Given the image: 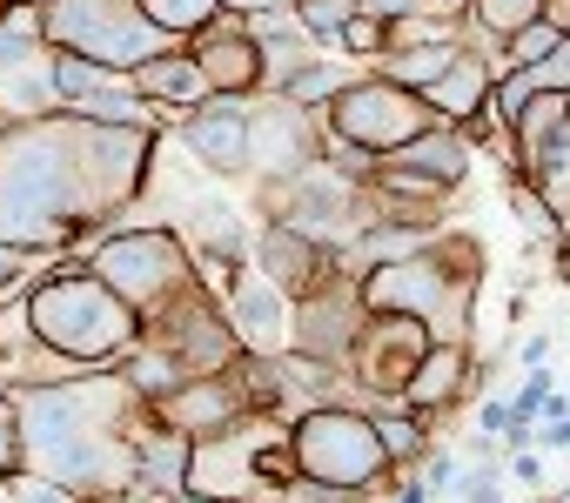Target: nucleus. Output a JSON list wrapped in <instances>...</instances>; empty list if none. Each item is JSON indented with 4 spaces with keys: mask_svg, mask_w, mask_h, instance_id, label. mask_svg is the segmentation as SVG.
Masks as SVG:
<instances>
[{
    "mask_svg": "<svg viewBox=\"0 0 570 503\" xmlns=\"http://www.w3.org/2000/svg\"><path fill=\"white\" fill-rule=\"evenodd\" d=\"M108 235V215H88L75 168V121H14L0 135V241L21 256H81Z\"/></svg>",
    "mask_w": 570,
    "mask_h": 503,
    "instance_id": "obj_1",
    "label": "nucleus"
},
{
    "mask_svg": "<svg viewBox=\"0 0 570 503\" xmlns=\"http://www.w3.org/2000/svg\"><path fill=\"white\" fill-rule=\"evenodd\" d=\"M476 289H483V248L463 228H436L423 248L363 276L370 316H416L430 343H476Z\"/></svg>",
    "mask_w": 570,
    "mask_h": 503,
    "instance_id": "obj_2",
    "label": "nucleus"
},
{
    "mask_svg": "<svg viewBox=\"0 0 570 503\" xmlns=\"http://www.w3.org/2000/svg\"><path fill=\"white\" fill-rule=\"evenodd\" d=\"M28 323L68 369H115L141 343V316L81 256H61L28 283Z\"/></svg>",
    "mask_w": 570,
    "mask_h": 503,
    "instance_id": "obj_3",
    "label": "nucleus"
},
{
    "mask_svg": "<svg viewBox=\"0 0 570 503\" xmlns=\"http://www.w3.org/2000/svg\"><path fill=\"white\" fill-rule=\"evenodd\" d=\"M289 456H296L303 483H316L330 496H383L403 483L383 456L376 410H363V403H323V410L289 416Z\"/></svg>",
    "mask_w": 570,
    "mask_h": 503,
    "instance_id": "obj_4",
    "label": "nucleus"
},
{
    "mask_svg": "<svg viewBox=\"0 0 570 503\" xmlns=\"http://www.w3.org/2000/svg\"><path fill=\"white\" fill-rule=\"evenodd\" d=\"M81 263H88L135 316L161 309L168 296H181V289L195 283V248H188L181 228H168V221H115L95 248H81Z\"/></svg>",
    "mask_w": 570,
    "mask_h": 503,
    "instance_id": "obj_5",
    "label": "nucleus"
},
{
    "mask_svg": "<svg viewBox=\"0 0 570 503\" xmlns=\"http://www.w3.org/2000/svg\"><path fill=\"white\" fill-rule=\"evenodd\" d=\"M41 34H48V48L88 55L101 68H121V75H135L141 61H155L161 48H175L141 14V0H48V8H41Z\"/></svg>",
    "mask_w": 570,
    "mask_h": 503,
    "instance_id": "obj_6",
    "label": "nucleus"
},
{
    "mask_svg": "<svg viewBox=\"0 0 570 503\" xmlns=\"http://www.w3.org/2000/svg\"><path fill=\"white\" fill-rule=\"evenodd\" d=\"M423 128H436L430 101H423L416 88L383 81L376 68H363V75L323 108V135H343V141H356V148H370V155H396V148L416 141Z\"/></svg>",
    "mask_w": 570,
    "mask_h": 503,
    "instance_id": "obj_7",
    "label": "nucleus"
},
{
    "mask_svg": "<svg viewBox=\"0 0 570 503\" xmlns=\"http://www.w3.org/2000/svg\"><path fill=\"white\" fill-rule=\"evenodd\" d=\"M141 343L161 349L181 376H215V369H228L242 356V343H235V329L222 316V296L202 289V283H188L181 296H168L161 309H148L141 316Z\"/></svg>",
    "mask_w": 570,
    "mask_h": 503,
    "instance_id": "obj_8",
    "label": "nucleus"
},
{
    "mask_svg": "<svg viewBox=\"0 0 570 503\" xmlns=\"http://www.w3.org/2000/svg\"><path fill=\"white\" fill-rule=\"evenodd\" d=\"M75 121V115H68ZM168 128H108V121H75V168L88 188V215H121L141 201L155 141Z\"/></svg>",
    "mask_w": 570,
    "mask_h": 503,
    "instance_id": "obj_9",
    "label": "nucleus"
},
{
    "mask_svg": "<svg viewBox=\"0 0 570 503\" xmlns=\"http://www.w3.org/2000/svg\"><path fill=\"white\" fill-rule=\"evenodd\" d=\"M323 168V115L282 95L248 101V181H289Z\"/></svg>",
    "mask_w": 570,
    "mask_h": 503,
    "instance_id": "obj_10",
    "label": "nucleus"
},
{
    "mask_svg": "<svg viewBox=\"0 0 570 503\" xmlns=\"http://www.w3.org/2000/svg\"><path fill=\"white\" fill-rule=\"evenodd\" d=\"M430 356V329L416 316H363L350 356H343V376L363 389V403H396L403 383L416 376V363Z\"/></svg>",
    "mask_w": 570,
    "mask_h": 503,
    "instance_id": "obj_11",
    "label": "nucleus"
},
{
    "mask_svg": "<svg viewBox=\"0 0 570 503\" xmlns=\"http://www.w3.org/2000/svg\"><path fill=\"white\" fill-rule=\"evenodd\" d=\"M175 141L195 155V168L215 188H242L248 181V101L242 95H208L202 108H188L175 121Z\"/></svg>",
    "mask_w": 570,
    "mask_h": 503,
    "instance_id": "obj_12",
    "label": "nucleus"
},
{
    "mask_svg": "<svg viewBox=\"0 0 570 503\" xmlns=\"http://www.w3.org/2000/svg\"><path fill=\"white\" fill-rule=\"evenodd\" d=\"M222 316L235 329V343L248 356H282V349H296V303L282 296L255 263L222 289Z\"/></svg>",
    "mask_w": 570,
    "mask_h": 503,
    "instance_id": "obj_13",
    "label": "nucleus"
},
{
    "mask_svg": "<svg viewBox=\"0 0 570 503\" xmlns=\"http://www.w3.org/2000/svg\"><path fill=\"white\" fill-rule=\"evenodd\" d=\"M248 263H255L282 296H289V303H303V296H316L330 276H343V269H336V248H330V241H309V235L289 228V221H255Z\"/></svg>",
    "mask_w": 570,
    "mask_h": 503,
    "instance_id": "obj_14",
    "label": "nucleus"
},
{
    "mask_svg": "<svg viewBox=\"0 0 570 503\" xmlns=\"http://www.w3.org/2000/svg\"><path fill=\"white\" fill-rule=\"evenodd\" d=\"M168 430H181V436H215V430H235L242 416H255L248 410V396H242V376H235V363L228 369H215V376H188V383H175L168 396H155L148 403Z\"/></svg>",
    "mask_w": 570,
    "mask_h": 503,
    "instance_id": "obj_15",
    "label": "nucleus"
},
{
    "mask_svg": "<svg viewBox=\"0 0 570 503\" xmlns=\"http://www.w3.org/2000/svg\"><path fill=\"white\" fill-rule=\"evenodd\" d=\"M363 283L356 276H330L316 296L296 303V349L303 356H323V363H343L356 329H363Z\"/></svg>",
    "mask_w": 570,
    "mask_h": 503,
    "instance_id": "obj_16",
    "label": "nucleus"
},
{
    "mask_svg": "<svg viewBox=\"0 0 570 503\" xmlns=\"http://www.w3.org/2000/svg\"><path fill=\"white\" fill-rule=\"evenodd\" d=\"M188 48H195V61H202V75H208L215 95H242V101L262 95V48H255V34H248V14L222 8Z\"/></svg>",
    "mask_w": 570,
    "mask_h": 503,
    "instance_id": "obj_17",
    "label": "nucleus"
},
{
    "mask_svg": "<svg viewBox=\"0 0 570 503\" xmlns=\"http://www.w3.org/2000/svg\"><path fill=\"white\" fill-rule=\"evenodd\" d=\"M188 463H195V436L168 430V423L148 410L141 430H135V490H128V496H155V503L181 496V490H188Z\"/></svg>",
    "mask_w": 570,
    "mask_h": 503,
    "instance_id": "obj_18",
    "label": "nucleus"
},
{
    "mask_svg": "<svg viewBox=\"0 0 570 503\" xmlns=\"http://www.w3.org/2000/svg\"><path fill=\"white\" fill-rule=\"evenodd\" d=\"M175 228H181V241L195 248V256H235V263H248V241H255V215H242L222 188H202L175 215Z\"/></svg>",
    "mask_w": 570,
    "mask_h": 503,
    "instance_id": "obj_19",
    "label": "nucleus"
},
{
    "mask_svg": "<svg viewBox=\"0 0 570 503\" xmlns=\"http://www.w3.org/2000/svg\"><path fill=\"white\" fill-rule=\"evenodd\" d=\"M128 81H135V95H141V101H155V108H161L168 121H181L188 108H202V101L215 95L188 41H175V48H161V55H155V61H141V68H135Z\"/></svg>",
    "mask_w": 570,
    "mask_h": 503,
    "instance_id": "obj_20",
    "label": "nucleus"
},
{
    "mask_svg": "<svg viewBox=\"0 0 570 503\" xmlns=\"http://www.w3.org/2000/svg\"><path fill=\"white\" fill-rule=\"evenodd\" d=\"M0 115H8V121H48V115H61L55 48L48 41H35V48L0 61Z\"/></svg>",
    "mask_w": 570,
    "mask_h": 503,
    "instance_id": "obj_21",
    "label": "nucleus"
},
{
    "mask_svg": "<svg viewBox=\"0 0 570 503\" xmlns=\"http://www.w3.org/2000/svg\"><path fill=\"white\" fill-rule=\"evenodd\" d=\"M490 88H497V68H490V55H476V48H463L456 61H450V75L443 81H430L423 88V101H430V115L436 121H470V115H483V101H490Z\"/></svg>",
    "mask_w": 570,
    "mask_h": 503,
    "instance_id": "obj_22",
    "label": "nucleus"
},
{
    "mask_svg": "<svg viewBox=\"0 0 570 503\" xmlns=\"http://www.w3.org/2000/svg\"><path fill=\"white\" fill-rule=\"evenodd\" d=\"M530 21H543V0H470V14H463V48L490 55V68H497L503 41H510L517 28H530Z\"/></svg>",
    "mask_w": 570,
    "mask_h": 503,
    "instance_id": "obj_23",
    "label": "nucleus"
},
{
    "mask_svg": "<svg viewBox=\"0 0 570 503\" xmlns=\"http://www.w3.org/2000/svg\"><path fill=\"white\" fill-rule=\"evenodd\" d=\"M376 436H383V456H390V470H396V476H410V470L443 443V430H436L430 416L403 410V403H376Z\"/></svg>",
    "mask_w": 570,
    "mask_h": 503,
    "instance_id": "obj_24",
    "label": "nucleus"
},
{
    "mask_svg": "<svg viewBox=\"0 0 570 503\" xmlns=\"http://www.w3.org/2000/svg\"><path fill=\"white\" fill-rule=\"evenodd\" d=\"M463 55V41H403V48H390L383 61H376V75L383 81H396V88H430V81H443L450 75V61Z\"/></svg>",
    "mask_w": 570,
    "mask_h": 503,
    "instance_id": "obj_25",
    "label": "nucleus"
},
{
    "mask_svg": "<svg viewBox=\"0 0 570 503\" xmlns=\"http://www.w3.org/2000/svg\"><path fill=\"white\" fill-rule=\"evenodd\" d=\"M356 75H363V68H356L350 55H316L309 68H296V75L282 81L275 95H282V101H296V108H316V115H323V108H330V101H336Z\"/></svg>",
    "mask_w": 570,
    "mask_h": 503,
    "instance_id": "obj_26",
    "label": "nucleus"
},
{
    "mask_svg": "<svg viewBox=\"0 0 570 503\" xmlns=\"http://www.w3.org/2000/svg\"><path fill=\"white\" fill-rule=\"evenodd\" d=\"M222 8H228V0H141V14H148L168 41H195Z\"/></svg>",
    "mask_w": 570,
    "mask_h": 503,
    "instance_id": "obj_27",
    "label": "nucleus"
},
{
    "mask_svg": "<svg viewBox=\"0 0 570 503\" xmlns=\"http://www.w3.org/2000/svg\"><path fill=\"white\" fill-rule=\"evenodd\" d=\"M115 81H128V75H121V68H101V61H88V55H61V48H55L61 108H75V101H88V95H101V88H115Z\"/></svg>",
    "mask_w": 570,
    "mask_h": 503,
    "instance_id": "obj_28",
    "label": "nucleus"
},
{
    "mask_svg": "<svg viewBox=\"0 0 570 503\" xmlns=\"http://www.w3.org/2000/svg\"><path fill=\"white\" fill-rule=\"evenodd\" d=\"M289 8H296L303 34H309L316 48H336V41H343V28L356 21V0H289Z\"/></svg>",
    "mask_w": 570,
    "mask_h": 503,
    "instance_id": "obj_29",
    "label": "nucleus"
},
{
    "mask_svg": "<svg viewBox=\"0 0 570 503\" xmlns=\"http://www.w3.org/2000/svg\"><path fill=\"white\" fill-rule=\"evenodd\" d=\"M390 41H396V28H390L383 14H363V8H356V21L343 28V41H336V48H343L356 68H376V61L390 55Z\"/></svg>",
    "mask_w": 570,
    "mask_h": 503,
    "instance_id": "obj_30",
    "label": "nucleus"
},
{
    "mask_svg": "<svg viewBox=\"0 0 570 503\" xmlns=\"http://www.w3.org/2000/svg\"><path fill=\"white\" fill-rule=\"evenodd\" d=\"M537 95H543V88H537V75H530V68H503L483 108H490V121H497V128H517V115H523Z\"/></svg>",
    "mask_w": 570,
    "mask_h": 503,
    "instance_id": "obj_31",
    "label": "nucleus"
},
{
    "mask_svg": "<svg viewBox=\"0 0 570 503\" xmlns=\"http://www.w3.org/2000/svg\"><path fill=\"white\" fill-rule=\"evenodd\" d=\"M28 470V436H21V403L14 389H0V483Z\"/></svg>",
    "mask_w": 570,
    "mask_h": 503,
    "instance_id": "obj_32",
    "label": "nucleus"
},
{
    "mask_svg": "<svg viewBox=\"0 0 570 503\" xmlns=\"http://www.w3.org/2000/svg\"><path fill=\"white\" fill-rule=\"evenodd\" d=\"M550 396H557V376H550V363H537V369H523V383L510 389V410H517L523 423H537V416L550 410Z\"/></svg>",
    "mask_w": 570,
    "mask_h": 503,
    "instance_id": "obj_33",
    "label": "nucleus"
},
{
    "mask_svg": "<svg viewBox=\"0 0 570 503\" xmlns=\"http://www.w3.org/2000/svg\"><path fill=\"white\" fill-rule=\"evenodd\" d=\"M8 496H14V503H81L68 483H55V476H41V470H21V476H8Z\"/></svg>",
    "mask_w": 570,
    "mask_h": 503,
    "instance_id": "obj_34",
    "label": "nucleus"
},
{
    "mask_svg": "<svg viewBox=\"0 0 570 503\" xmlns=\"http://www.w3.org/2000/svg\"><path fill=\"white\" fill-rule=\"evenodd\" d=\"M463 503H510V496H503V463H470Z\"/></svg>",
    "mask_w": 570,
    "mask_h": 503,
    "instance_id": "obj_35",
    "label": "nucleus"
},
{
    "mask_svg": "<svg viewBox=\"0 0 570 503\" xmlns=\"http://www.w3.org/2000/svg\"><path fill=\"white\" fill-rule=\"evenodd\" d=\"M530 75H537V88H550V95H570V34H563V41H557V48H550V55H543Z\"/></svg>",
    "mask_w": 570,
    "mask_h": 503,
    "instance_id": "obj_36",
    "label": "nucleus"
},
{
    "mask_svg": "<svg viewBox=\"0 0 570 503\" xmlns=\"http://www.w3.org/2000/svg\"><path fill=\"white\" fill-rule=\"evenodd\" d=\"M503 476L523 483V490H543V450H537V443H530V450H510V456H503Z\"/></svg>",
    "mask_w": 570,
    "mask_h": 503,
    "instance_id": "obj_37",
    "label": "nucleus"
},
{
    "mask_svg": "<svg viewBox=\"0 0 570 503\" xmlns=\"http://www.w3.org/2000/svg\"><path fill=\"white\" fill-rule=\"evenodd\" d=\"M530 443H537L543 456H550V450H570V410H557V416H537Z\"/></svg>",
    "mask_w": 570,
    "mask_h": 503,
    "instance_id": "obj_38",
    "label": "nucleus"
},
{
    "mask_svg": "<svg viewBox=\"0 0 570 503\" xmlns=\"http://www.w3.org/2000/svg\"><path fill=\"white\" fill-rule=\"evenodd\" d=\"M390 503H436V496H430V490H423V483H416V476H403V483H396V490H390Z\"/></svg>",
    "mask_w": 570,
    "mask_h": 503,
    "instance_id": "obj_39",
    "label": "nucleus"
},
{
    "mask_svg": "<svg viewBox=\"0 0 570 503\" xmlns=\"http://www.w3.org/2000/svg\"><path fill=\"white\" fill-rule=\"evenodd\" d=\"M537 363H550V336H530L523 343V369H537Z\"/></svg>",
    "mask_w": 570,
    "mask_h": 503,
    "instance_id": "obj_40",
    "label": "nucleus"
},
{
    "mask_svg": "<svg viewBox=\"0 0 570 503\" xmlns=\"http://www.w3.org/2000/svg\"><path fill=\"white\" fill-rule=\"evenodd\" d=\"M235 14H262V8H289V0H228Z\"/></svg>",
    "mask_w": 570,
    "mask_h": 503,
    "instance_id": "obj_41",
    "label": "nucleus"
},
{
    "mask_svg": "<svg viewBox=\"0 0 570 503\" xmlns=\"http://www.w3.org/2000/svg\"><path fill=\"white\" fill-rule=\"evenodd\" d=\"M430 14H470V0H423Z\"/></svg>",
    "mask_w": 570,
    "mask_h": 503,
    "instance_id": "obj_42",
    "label": "nucleus"
},
{
    "mask_svg": "<svg viewBox=\"0 0 570 503\" xmlns=\"http://www.w3.org/2000/svg\"><path fill=\"white\" fill-rule=\"evenodd\" d=\"M168 503H222V496H202V490H181V496H168Z\"/></svg>",
    "mask_w": 570,
    "mask_h": 503,
    "instance_id": "obj_43",
    "label": "nucleus"
},
{
    "mask_svg": "<svg viewBox=\"0 0 570 503\" xmlns=\"http://www.w3.org/2000/svg\"><path fill=\"white\" fill-rule=\"evenodd\" d=\"M81 503H128V496H81Z\"/></svg>",
    "mask_w": 570,
    "mask_h": 503,
    "instance_id": "obj_44",
    "label": "nucleus"
},
{
    "mask_svg": "<svg viewBox=\"0 0 570 503\" xmlns=\"http://www.w3.org/2000/svg\"><path fill=\"white\" fill-rule=\"evenodd\" d=\"M8 8H14V0H0V21H8Z\"/></svg>",
    "mask_w": 570,
    "mask_h": 503,
    "instance_id": "obj_45",
    "label": "nucleus"
},
{
    "mask_svg": "<svg viewBox=\"0 0 570 503\" xmlns=\"http://www.w3.org/2000/svg\"><path fill=\"white\" fill-rule=\"evenodd\" d=\"M8 128H14V121H8V115H0V135H8Z\"/></svg>",
    "mask_w": 570,
    "mask_h": 503,
    "instance_id": "obj_46",
    "label": "nucleus"
},
{
    "mask_svg": "<svg viewBox=\"0 0 570 503\" xmlns=\"http://www.w3.org/2000/svg\"><path fill=\"white\" fill-rule=\"evenodd\" d=\"M436 503H463V496H436Z\"/></svg>",
    "mask_w": 570,
    "mask_h": 503,
    "instance_id": "obj_47",
    "label": "nucleus"
},
{
    "mask_svg": "<svg viewBox=\"0 0 570 503\" xmlns=\"http://www.w3.org/2000/svg\"><path fill=\"white\" fill-rule=\"evenodd\" d=\"M28 8H48V0H28Z\"/></svg>",
    "mask_w": 570,
    "mask_h": 503,
    "instance_id": "obj_48",
    "label": "nucleus"
}]
</instances>
